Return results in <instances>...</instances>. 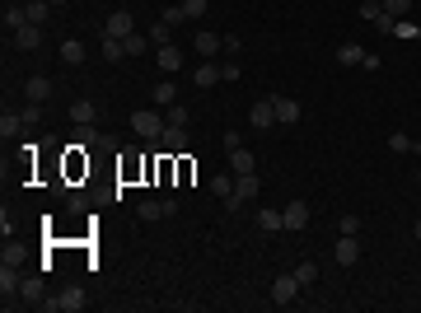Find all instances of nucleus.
<instances>
[{
    "mask_svg": "<svg viewBox=\"0 0 421 313\" xmlns=\"http://www.w3.org/2000/svg\"><path fill=\"white\" fill-rule=\"evenodd\" d=\"M164 127H169V117H164L159 108H141V112H132V131L141 136V140H155V145H159Z\"/></svg>",
    "mask_w": 421,
    "mask_h": 313,
    "instance_id": "f257e3e1",
    "label": "nucleus"
},
{
    "mask_svg": "<svg viewBox=\"0 0 421 313\" xmlns=\"http://www.w3.org/2000/svg\"><path fill=\"white\" fill-rule=\"evenodd\" d=\"M300 281H295V271H290V276H276V281H272V304H281V309H290V304H295V299H300Z\"/></svg>",
    "mask_w": 421,
    "mask_h": 313,
    "instance_id": "f03ea898",
    "label": "nucleus"
},
{
    "mask_svg": "<svg viewBox=\"0 0 421 313\" xmlns=\"http://www.w3.org/2000/svg\"><path fill=\"white\" fill-rule=\"evenodd\" d=\"M19 286H24V281H19V262H0V295H5V309L19 299Z\"/></svg>",
    "mask_w": 421,
    "mask_h": 313,
    "instance_id": "7ed1b4c3",
    "label": "nucleus"
},
{
    "mask_svg": "<svg viewBox=\"0 0 421 313\" xmlns=\"http://www.w3.org/2000/svg\"><path fill=\"white\" fill-rule=\"evenodd\" d=\"M155 150H164V155H183V150H187V127H164V136H159Z\"/></svg>",
    "mask_w": 421,
    "mask_h": 313,
    "instance_id": "20e7f679",
    "label": "nucleus"
},
{
    "mask_svg": "<svg viewBox=\"0 0 421 313\" xmlns=\"http://www.w3.org/2000/svg\"><path fill=\"white\" fill-rule=\"evenodd\" d=\"M108 38H127V33H136V19H132V10H112L108 14V24H104Z\"/></svg>",
    "mask_w": 421,
    "mask_h": 313,
    "instance_id": "39448f33",
    "label": "nucleus"
},
{
    "mask_svg": "<svg viewBox=\"0 0 421 313\" xmlns=\"http://www.w3.org/2000/svg\"><path fill=\"white\" fill-rule=\"evenodd\" d=\"M248 122H253V131H267L276 122V103H272V99H258V103L248 108Z\"/></svg>",
    "mask_w": 421,
    "mask_h": 313,
    "instance_id": "423d86ee",
    "label": "nucleus"
},
{
    "mask_svg": "<svg viewBox=\"0 0 421 313\" xmlns=\"http://www.w3.org/2000/svg\"><path fill=\"white\" fill-rule=\"evenodd\" d=\"M24 99L28 103H47V99H52V79L47 75H28L24 79Z\"/></svg>",
    "mask_w": 421,
    "mask_h": 313,
    "instance_id": "0eeeda50",
    "label": "nucleus"
},
{
    "mask_svg": "<svg viewBox=\"0 0 421 313\" xmlns=\"http://www.w3.org/2000/svg\"><path fill=\"white\" fill-rule=\"evenodd\" d=\"M333 262H337V266H351V262H361V243H356V234H342V238H337V248H333Z\"/></svg>",
    "mask_w": 421,
    "mask_h": 313,
    "instance_id": "6e6552de",
    "label": "nucleus"
},
{
    "mask_svg": "<svg viewBox=\"0 0 421 313\" xmlns=\"http://www.w3.org/2000/svg\"><path fill=\"white\" fill-rule=\"evenodd\" d=\"M10 42H14L19 52H33V47L43 42V24H24V28H14V33H10Z\"/></svg>",
    "mask_w": 421,
    "mask_h": 313,
    "instance_id": "1a4fd4ad",
    "label": "nucleus"
},
{
    "mask_svg": "<svg viewBox=\"0 0 421 313\" xmlns=\"http://www.w3.org/2000/svg\"><path fill=\"white\" fill-rule=\"evenodd\" d=\"M84 304H89V299H84V290H80V286H66L61 295H56V313H80Z\"/></svg>",
    "mask_w": 421,
    "mask_h": 313,
    "instance_id": "9d476101",
    "label": "nucleus"
},
{
    "mask_svg": "<svg viewBox=\"0 0 421 313\" xmlns=\"http://www.w3.org/2000/svg\"><path fill=\"white\" fill-rule=\"evenodd\" d=\"M281 225H286V229H304V225H309V201H290V206L281 210Z\"/></svg>",
    "mask_w": 421,
    "mask_h": 313,
    "instance_id": "9b49d317",
    "label": "nucleus"
},
{
    "mask_svg": "<svg viewBox=\"0 0 421 313\" xmlns=\"http://www.w3.org/2000/svg\"><path fill=\"white\" fill-rule=\"evenodd\" d=\"M220 47H225V38H220V33H206V28H197V56H202V61H210V56L220 52Z\"/></svg>",
    "mask_w": 421,
    "mask_h": 313,
    "instance_id": "f8f14e48",
    "label": "nucleus"
},
{
    "mask_svg": "<svg viewBox=\"0 0 421 313\" xmlns=\"http://www.w3.org/2000/svg\"><path fill=\"white\" fill-rule=\"evenodd\" d=\"M159 71H164V75H173V71H183V47H173V42H164V47H159Z\"/></svg>",
    "mask_w": 421,
    "mask_h": 313,
    "instance_id": "ddd939ff",
    "label": "nucleus"
},
{
    "mask_svg": "<svg viewBox=\"0 0 421 313\" xmlns=\"http://www.w3.org/2000/svg\"><path fill=\"white\" fill-rule=\"evenodd\" d=\"M173 201H141V206H136V215H141V220H169V215H173Z\"/></svg>",
    "mask_w": 421,
    "mask_h": 313,
    "instance_id": "4468645a",
    "label": "nucleus"
},
{
    "mask_svg": "<svg viewBox=\"0 0 421 313\" xmlns=\"http://www.w3.org/2000/svg\"><path fill=\"white\" fill-rule=\"evenodd\" d=\"M225 155H230V164H234V173H258V159H253V150L234 145V150H225Z\"/></svg>",
    "mask_w": 421,
    "mask_h": 313,
    "instance_id": "2eb2a0df",
    "label": "nucleus"
},
{
    "mask_svg": "<svg viewBox=\"0 0 421 313\" xmlns=\"http://www.w3.org/2000/svg\"><path fill=\"white\" fill-rule=\"evenodd\" d=\"M56 56H61V66H84V42H80V38H66Z\"/></svg>",
    "mask_w": 421,
    "mask_h": 313,
    "instance_id": "dca6fc26",
    "label": "nucleus"
},
{
    "mask_svg": "<svg viewBox=\"0 0 421 313\" xmlns=\"http://www.w3.org/2000/svg\"><path fill=\"white\" fill-rule=\"evenodd\" d=\"M192 79H197V89H210V84H220L225 75H220L215 61H197V75H192Z\"/></svg>",
    "mask_w": 421,
    "mask_h": 313,
    "instance_id": "f3484780",
    "label": "nucleus"
},
{
    "mask_svg": "<svg viewBox=\"0 0 421 313\" xmlns=\"http://www.w3.org/2000/svg\"><path fill=\"white\" fill-rule=\"evenodd\" d=\"M178 103V84L173 79H155V108H173Z\"/></svg>",
    "mask_w": 421,
    "mask_h": 313,
    "instance_id": "a211bd4d",
    "label": "nucleus"
},
{
    "mask_svg": "<svg viewBox=\"0 0 421 313\" xmlns=\"http://www.w3.org/2000/svg\"><path fill=\"white\" fill-rule=\"evenodd\" d=\"M94 117H99V108L89 103V99H75V103H71V122H75V127H89Z\"/></svg>",
    "mask_w": 421,
    "mask_h": 313,
    "instance_id": "6ab92c4d",
    "label": "nucleus"
},
{
    "mask_svg": "<svg viewBox=\"0 0 421 313\" xmlns=\"http://www.w3.org/2000/svg\"><path fill=\"white\" fill-rule=\"evenodd\" d=\"M337 61H342V66H361V61H365V47H361V42H342V47H337Z\"/></svg>",
    "mask_w": 421,
    "mask_h": 313,
    "instance_id": "aec40b11",
    "label": "nucleus"
},
{
    "mask_svg": "<svg viewBox=\"0 0 421 313\" xmlns=\"http://www.w3.org/2000/svg\"><path fill=\"white\" fill-rule=\"evenodd\" d=\"M272 103H276V122H300V103H295V99H272Z\"/></svg>",
    "mask_w": 421,
    "mask_h": 313,
    "instance_id": "412c9836",
    "label": "nucleus"
},
{
    "mask_svg": "<svg viewBox=\"0 0 421 313\" xmlns=\"http://www.w3.org/2000/svg\"><path fill=\"white\" fill-rule=\"evenodd\" d=\"M19 127H24V112H10V108H5V112H0V136L10 140V136H19Z\"/></svg>",
    "mask_w": 421,
    "mask_h": 313,
    "instance_id": "4be33fe9",
    "label": "nucleus"
},
{
    "mask_svg": "<svg viewBox=\"0 0 421 313\" xmlns=\"http://www.w3.org/2000/svg\"><path fill=\"white\" fill-rule=\"evenodd\" d=\"M19 295H24L28 304H43V295H47V286H43V281H38V276H28L24 286H19Z\"/></svg>",
    "mask_w": 421,
    "mask_h": 313,
    "instance_id": "5701e85b",
    "label": "nucleus"
},
{
    "mask_svg": "<svg viewBox=\"0 0 421 313\" xmlns=\"http://www.w3.org/2000/svg\"><path fill=\"white\" fill-rule=\"evenodd\" d=\"M28 24V10L24 5H10V10H5V33H14V28H24Z\"/></svg>",
    "mask_w": 421,
    "mask_h": 313,
    "instance_id": "b1692460",
    "label": "nucleus"
},
{
    "mask_svg": "<svg viewBox=\"0 0 421 313\" xmlns=\"http://www.w3.org/2000/svg\"><path fill=\"white\" fill-rule=\"evenodd\" d=\"M122 47H127V56H141L145 47H150V33H127V38H122Z\"/></svg>",
    "mask_w": 421,
    "mask_h": 313,
    "instance_id": "393cba45",
    "label": "nucleus"
},
{
    "mask_svg": "<svg viewBox=\"0 0 421 313\" xmlns=\"http://www.w3.org/2000/svg\"><path fill=\"white\" fill-rule=\"evenodd\" d=\"M28 24H47V10H52V0H28Z\"/></svg>",
    "mask_w": 421,
    "mask_h": 313,
    "instance_id": "a878e982",
    "label": "nucleus"
},
{
    "mask_svg": "<svg viewBox=\"0 0 421 313\" xmlns=\"http://www.w3.org/2000/svg\"><path fill=\"white\" fill-rule=\"evenodd\" d=\"M99 140H104V131L94 127V122H89V127H80V150H94Z\"/></svg>",
    "mask_w": 421,
    "mask_h": 313,
    "instance_id": "bb28decb",
    "label": "nucleus"
},
{
    "mask_svg": "<svg viewBox=\"0 0 421 313\" xmlns=\"http://www.w3.org/2000/svg\"><path fill=\"white\" fill-rule=\"evenodd\" d=\"M295 281H300V286H314L318 281V262H300V266H295Z\"/></svg>",
    "mask_w": 421,
    "mask_h": 313,
    "instance_id": "cd10ccee",
    "label": "nucleus"
},
{
    "mask_svg": "<svg viewBox=\"0 0 421 313\" xmlns=\"http://www.w3.org/2000/svg\"><path fill=\"white\" fill-rule=\"evenodd\" d=\"M384 14H389V19H407V14H412V0H384Z\"/></svg>",
    "mask_w": 421,
    "mask_h": 313,
    "instance_id": "c85d7f7f",
    "label": "nucleus"
},
{
    "mask_svg": "<svg viewBox=\"0 0 421 313\" xmlns=\"http://www.w3.org/2000/svg\"><path fill=\"white\" fill-rule=\"evenodd\" d=\"M258 229H286V225H281V210H258Z\"/></svg>",
    "mask_w": 421,
    "mask_h": 313,
    "instance_id": "c756f323",
    "label": "nucleus"
},
{
    "mask_svg": "<svg viewBox=\"0 0 421 313\" xmlns=\"http://www.w3.org/2000/svg\"><path fill=\"white\" fill-rule=\"evenodd\" d=\"M127 47H122V38H104V61H122Z\"/></svg>",
    "mask_w": 421,
    "mask_h": 313,
    "instance_id": "7c9ffc66",
    "label": "nucleus"
},
{
    "mask_svg": "<svg viewBox=\"0 0 421 313\" xmlns=\"http://www.w3.org/2000/svg\"><path fill=\"white\" fill-rule=\"evenodd\" d=\"M361 19L379 24V19H384V5H379V0H361Z\"/></svg>",
    "mask_w": 421,
    "mask_h": 313,
    "instance_id": "2f4dec72",
    "label": "nucleus"
},
{
    "mask_svg": "<svg viewBox=\"0 0 421 313\" xmlns=\"http://www.w3.org/2000/svg\"><path fill=\"white\" fill-rule=\"evenodd\" d=\"M389 150H394V155H407V150H412V136H407V131H394V136H389Z\"/></svg>",
    "mask_w": 421,
    "mask_h": 313,
    "instance_id": "473e14b6",
    "label": "nucleus"
},
{
    "mask_svg": "<svg viewBox=\"0 0 421 313\" xmlns=\"http://www.w3.org/2000/svg\"><path fill=\"white\" fill-rule=\"evenodd\" d=\"M159 19H164V24H169V28H178V24H187L183 5H169V10H164V14H159Z\"/></svg>",
    "mask_w": 421,
    "mask_h": 313,
    "instance_id": "72a5a7b5",
    "label": "nucleus"
},
{
    "mask_svg": "<svg viewBox=\"0 0 421 313\" xmlns=\"http://www.w3.org/2000/svg\"><path fill=\"white\" fill-rule=\"evenodd\" d=\"M164 117H169V127H187V108H183V103L164 108Z\"/></svg>",
    "mask_w": 421,
    "mask_h": 313,
    "instance_id": "f704fd0d",
    "label": "nucleus"
},
{
    "mask_svg": "<svg viewBox=\"0 0 421 313\" xmlns=\"http://www.w3.org/2000/svg\"><path fill=\"white\" fill-rule=\"evenodd\" d=\"M206 5H210V0H183V14H187V19H202Z\"/></svg>",
    "mask_w": 421,
    "mask_h": 313,
    "instance_id": "c9c22d12",
    "label": "nucleus"
},
{
    "mask_svg": "<svg viewBox=\"0 0 421 313\" xmlns=\"http://www.w3.org/2000/svg\"><path fill=\"white\" fill-rule=\"evenodd\" d=\"M150 38H155V47H164V42L173 38V28H169V24H164V19H159V24L150 28Z\"/></svg>",
    "mask_w": 421,
    "mask_h": 313,
    "instance_id": "e433bc0d",
    "label": "nucleus"
},
{
    "mask_svg": "<svg viewBox=\"0 0 421 313\" xmlns=\"http://www.w3.org/2000/svg\"><path fill=\"white\" fill-rule=\"evenodd\" d=\"M210 192H215V197H220V201H225V197H230V192H234V183H230V178H210Z\"/></svg>",
    "mask_w": 421,
    "mask_h": 313,
    "instance_id": "4c0bfd02",
    "label": "nucleus"
},
{
    "mask_svg": "<svg viewBox=\"0 0 421 313\" xmlns=\"http://www.w3.org/2000/svg\"><path fill=\"white\" fill-rule=\"evenodd\" d=\"M342 234H361V215H342Z\"/></svg>",
    "mask_w": 421,
    "mask_h": 313,
    "instance_id": "58836bf2",
    "label": "nucleus"
},
{
    "mask_svg": "<svg viewBox=\"0 0 421 313\" xmlns=\"http://www.w3.org/2000/svg\"><path fill=\"white\" fill-rule=\"evenodd\" d=\"M417 238H421V220H417Z\"/></svg>",
    "mask_w": 421,
    "mask_h": 313,
    "instance_id": "ea45409f",
    "label": "nucleus"
},
{
    "mask_svg": "<svg viewBox=\"0 0 421 313\" xmlns=\"http://www.w3.org/2000/svg\"><path fill=\"white\" fill-rule=\"evenodd\" d=\"M52 5H66V0H52Z\"/></svg>",
    "mask_w": 421,
    "mask_h": 313,
    "instance_id": "a19ab883",
    "label": "nucleus"
},
{
    "mask_svg": "<svg viewBox=\"0 0 421 313\" xmlns=\"http://www.w3.org/2000/svg\"><path fill=\"white\" fill-rule=\"evenodd\" d=\"M417 183H421V173H417Z\"/></svg>",
    "mask_w": 421,
    "mask_h": 313,
    "instance_id": "79ce46f5",
    "label": "nucleus"
}]
</instances>
